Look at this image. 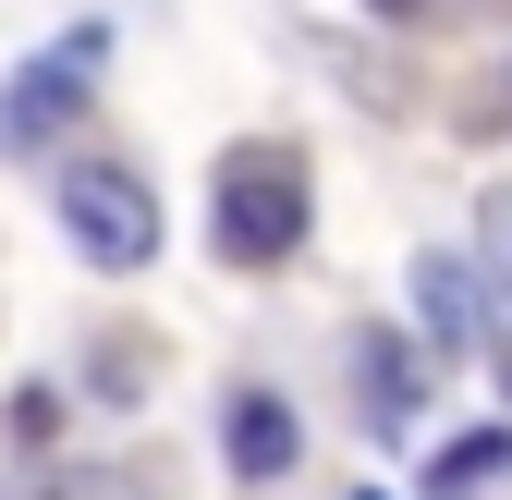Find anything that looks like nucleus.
I'll return each instance as SVG.
<instances>
[{
  "label": "nucleus",
  "mask_w": 512,
  "mask_h": 500,
  "mask_svg": "<svg viewBox=\"0 0 512 500\" xmlns=\"http://www.w3.org/2000/svg\"><path fill=\"white\" fill-rule=\"evenodd\" d=\"M208 220H220V257L232 269H281L293 244H305V220H317V171H305V147H232L220 159V183H208Z\"/></svg>",
  "instance_id": "f257e3e1"
},
{
  "label": "nucleus",
  "mask_w": 512,
  "mask_h": 500,
  "mask_svg": "<svg viewBox=\"0 0 512 500\" xmlns=\"http://www.w3.org/2000/svg\"><path fill=\"white\" fill-rule=\"evenodd\" d=\"M61 232H74V257H98V269H147V257H159V196H147V171L74 159V171H61Z\"/></svg>",
  "instance_id": "f03ea898"
},
{
  "label": "nucleus",
  "mask_w": 512,
  "mask_h": 500,
  "mask_svg": "<svg viewBox=\"0 0 512 500\" xmlns=\"http://www.w3.org/2000/svg\"><path fill=\"white\" fill-rule=\"evenodd\" d=\"M110 74V25H61L13 86H0V147H49L86 122V86Z\"/></svg>",
  "instance_id": "7ed1b4c3"
},
{
  "label": "nucleus",
  "mask_w": 512,
  "mask_h": 500,
  "mask_svg": "<svg viewBox=\"0 0 512 500\" xmlns=\"http://www.w3.org/2000/svg\"><path fill=\"white\" fill-rule=\"evenodd\" d=\"M220 452H232V476H244V488H281V476H293V452H305V427H293V403H281V391H232Z\"/></svg>",
  "instance_id": "20e7f679"
},
{
  "label": "nucleus",
  "mask_w": 512,
  "mask_h": 500,
  "mask_svg": "<svg viewBox=\"0 0 512 500\" xmlns=\"http://www.w3.org/2000/svg\"><path fill=\"white\" fill-rule=\"evenodd\" d=\"M415 318H427V342H439V354L488 342V305H476V269H464V257H415Z\"/></svg>",
  "instance_id": "39448f33"
},
{
  "label": "nucleus",
  "mask_w": 512,
  "mask_h": 500,
  "mask_svg": "<svg viewBox=\"0 0 512 500\" xmlns=\"http://www.w3.org/2000/svg\"><path fill=\"white\" fill-rule=\"evenodd\" d=\"M488 476H512V427H476V440H452L427 464V500H476Z\"/></svg>",
  "instance_id": "423d86ee"
},
{
  "label": "nucleus",
  "mask_w": 512,
  "mask_h": 500,
  "mask_svg": "<svg viewBox=\"0 0 512 500\" xmlns=\"http://www.w3.org/2000/svg\"><path fill=\"white\" fill-rule=\"evenodd\" d=\"M415 403H427V379H415L391 342H366V415H378V440H403V427H415Z\"/></svg>",
  "instance_id": "0eeeda50"
},
{
  "label": "nucleus",
  "mask_w": 512,
  "mask_h": 500,
  "mask_svg": "<svg viewBox=\"0 0 512 500\" xmlns=\"http://www.w3.org/2000/svg\"><path fill=\"white\" fill-rule=\"evenodd\" d=\"M49 500H110V488H98V476H61V488H49Z\"/></svg>",
  "instance_id": "6e6552de"
},
{
  "label": "nucleus",
  "mask_w": 512,
  "mask_h": 500,
  "mask_svg": "<svg viewBox=\"0 0 512 500\" xmlns=\"http://www.w3.org/2000/svg\"><path fill=\"white\" fill-rule=\"evenodd\" d=\"M488 232H500V257H512V196H500V220H488Z\"/></svg>",
  "instance_id": "1a4fd4ad"
},
{
  "label": "nucleus",
  "mask_w": 512,
  "mask_h": 500,
  "mask_svg": "<svg viewBox=\"0 0 512 500\" xmlns=\"http://www.w3.org/2000/svg\"><path fill=\"white\" fill-rule=\"evenodd\" d=\"M366 13H415V0H366Z\"/></svg>",
  "instance_id": "9d476101"
},
{
  "label": "nucleus",
  "mask_w": 512,
  "mask_h": 500,
  "mask_svg": "<svg viewBox=\"0 0 512 500\" xmlns=\"http://www.w3.org/2000/svg\"><path fill=\"white\" fill-rule=\"evenodd\" d=\"M366 500H378V488H366Z\"/></svg>",
  "instance_id": "9b49d317"
}]
</instances>
